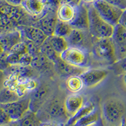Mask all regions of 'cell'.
<instances>
[{
  "label": "cell",
  "instance_id": "ba28073f",
  "mask_svg": "<svg viewBox=\"0 0 126 126\" xmlns=\"http://www.w3.org/2000/svg\"><path fill=\"white\" fill-rule=\"evenodd\" d=\"M56 11V10L48 8L46 13L32 25L41 29L47 37L54 35L56 25L58 22Z\"/></svg>",
  "mask_w": 126,
  "mask_h": 126
},
{
  "label": "cell",
  "instance_id": "d4e9b609",
  "mask_svg": "<svg viewBox=\"0 0 126 126\" xmlns=\"http://www.w3.org/2000/svg\"><path fill=\"white\" fill-rule=\"evenodd\" d=\"M112 39L115 46L126 45V28L120 23L115 26Z\"/></svg>",
  "mask_w": 126,
  "mask_h": 126
},
{
  "label": "cell",
  "instance_id": "e575fe53",
  "mask_svg": "<svg viewBox=\"0 0 126 126\" xmlns=\"http://www.w3.org/2000/svg\"><path fill=\"white\" fill-rule=\"evenodd\" d=\"M64 124L60 122H55V121H44L42 122L40 126H64Z\"/></svg>",
  "mask_w": 126,
  "mask_h": 126
},
{
  "label": "cell",
  "instance_id": "4316f807",
  "mask_svg": "<svg viewBox=\"0 0 126 126\" xmlns=\"http://www.w3.org/2000/svg\"><path fill=\"white\" fill-rule=\"evenodd\" d=\"M40 52L44 54L50 61L52 62L53 64L60 57V56L54 50L53 48L50 46L48 40V38L40 46Z\"/></svg>",
  "mask_w": 126,
  "mask_h": 126
},
{
  "label": "cell",
  "instance_id": "7a4b0ae2",
  "mask_svg": "<svg viewBox=\"0 0 126 126\" xmlns=\"http://www.w3.org/2000/svg\"><path fill=\"white\" fill-rule=\"evenodd\" d=\"M90 29L91 34L96 39L112 38L115 26L112 25L100 15L93 4H89Z\"/></svg>",
  "mask_w": 126,
  "mask_h": 126
},
{
  "label": "cell",
  "instance_id": "5bb4252c",
  "mask_svg": "<svg viewBox=\"0 0 126 126\" xmlns=\"http://www.w3.org/2000/svg\"><path fill=\"white\" fill-rule=\"evenodd\" d=\"M22 6L29 15L39 18L48 9L46 0H24Z\"/></svg>",
  "mask_w": 126,
  "mask_h": 126
},
{
  "label": "cell",
  "instance_id": "4dcf8cb0",
  "mask_svg": "<svg viewBox=\"0 0 126 126\" xmlns=\"http://www.w3.org/2000/svg\"><path fill=\"white\" fill-rule=\"evenodd\" d=\"M10 52H14V53L18 54L20 55L25 54L27 53H29V50H28V47L27 44H26L25 42H20L17 44H16L14 47L11 49Z\"/></svg>",
  "mask_w": 126,
  "mask_h": 126
},
{
  "label": "cell",
  "instance_id": "8992f818",
  "mask_svg": "<svg viewBox=\"0 0 126 126\" xmlns=\"http://www.w3.org/2000/svg\"><path fill=\"white\" fill-rule=\"evenodd\" d=\"M30 97H26L10 103H1V108L9 115L13 122H16L30 110Z\"/></svg>",
  "mask_w": 126,
  "mask_h": 126
},
{
  "label": "cell",
  "instance_id": "f546056e",
  "mask_svg": "<svg viewBox=\"0 0 126 126\" xmlns=\"http://www.w3.org/2000/svg\"><path fill=\"white\" fill-rule=\"evenodd\" d=\"M16 25H17L7 16L1 13V29L2 31L4 32L3 33L15 30H13V28L16 27Z\"/></svg>",
  "mask_w": 126,
  "mask_h": 126
},
{
  "label": "cell",
  "instance_id": "30bf717a",
  "mask_svg": "<svg viewBox=\"0 0 126 126\" xmlns=\"http://www.w3.org/2000/svg\"><path fill=\"white\" fill-rule=\"evenodd\" d=\"M1 13L5 15L10 18L16 25H20L27 19L29 15L22 6H15L8 4L4 1H1Z\"/></svg>",
  "mask_w": 126,
  "mask_h": 126
},
{
  "label": "cell",
  "instance_id": "d590c367",
  "mask_svg": "<svg viewBox=\"0 0 126 126\" xmlns=\"http://www.w3.org/2000/svg\"><path fill=\"white\" fill-rule=\"evenodd\" d=\"M82 2H83V0H61V3L69 4L75 6H78Z\"/></svg>",
  "mask_w": 126,
  "mask_h": 126
},
{
  "label": "cell",
  "instance_id": "60d3db41",
  "mask_svg": "<svg viewBox=\"0 0 126 126\" xmlns=\"http://www.w3.org/2000/svg\"><path fill=\"white\" fill-rule=\"evenodd\" d=\"M126 126V118H124L123 120H122V122L120 123V126Z\"/></svg>",
  "mask_w": 126,
  "mask_h": 126
},
{
  "label": "cell",
  "instance_id": "d6986e66",
  "mask_svg": "<svg viewBox=\"0 0 126 126\" xmlns=\"http://www.w3.org/2000/svg\"><path fill=\"white\" fill-rule=\"evenodd\" d=\"M101 115L96 109L92 113L77 120L71 126H101Z\"/></svg>",
  "mask_w": 126,
  "mask_h": 126
},
{
  "label": "cell",
  "instance_id": "8d00e7d4",
  "mask_svg": "<svg viewBox=\"0 0 126 126\" xmlns=\"http://www.w3.org/2000/svg\"><path fill=\"white\" fill-rule=\"evenodd\" d=\"M8 4L12 5V6H22L24 0H3Z\"/></svg>",
  "mask_w": 126,
  "mask_h": 126
},
{
  "label": "cell",
  "instance_id": "1f68e13d",
  "mask_svg": "<svg viewBox=\"0 0 126 126\" xmlns=\"http://www.w3.org/2000/svg\"><path fill=\"white\" fill-rule=\"evenodd\" d=\"M13 122L9 115L1 108L0 109V124L1 126Z\"/></svg>",
  "mask_w": 126,
  "mask_h": 126
},
{
  "label": "cell",
  "instance_id": "d6a6232c",
  "mask_svg": "<svg viewBox=\"0 0 126 126\" xmlns=\"http://www.w3.org/2000/svg\"><path fill=\"white\" fill-rule=\"evenodd\" d=\"M114 6L119 8L122 10H126V0H106Z\"/></svg>",
  "mask_w": 126,
  "mask_h": 126
},
{
  "label": "cell",
  "instance_id": "83f0119b",
  "mask_svg": "<svg viewBox=\"0 0 126 126\" xmlns=\"http://www.w3.org/2000/svg\"><path fill=\"white\" fill-rule=\"evenodd\" d=\"M73 29L74 28L71 25L70 23L61 22L58 20L54 35L67 38L71 33Z\"/></svg>",
  "mask_w": 126,
  "mask_h": 126
},
{
  "label": "cell",
  "instance_id": "ee69618b",
  "mask_svg": "<svg viewBox=\"0 0 126 126\" xmlns=\"http://www.w3.org/2000/svg\"></svg>",
  "mask_w": 126,
  "mask_h": 126
},
{
  "label": "cell",
  "instance_id": "9a60e30c",
  "mask_svg": "<svg viewBox=\"0 0 126 126\" xmlns=\"http://www.w3.org/2000/svg\"><path fill=\"white\" fill-rule=\"evenodd\" d=\"M57 72L61 76L69 77L71 76H81L85 71L86 67H77L66 63L59 57L54 63Z\"/></svg>",
  "mask_w": 126,
  "mask_h": 126
},
{
  "label": "cell",
  "instance_id": "ffe728a7",
  "mask_svg": "<svg viewBox=\"0 0 126 126\" xmlns=\"http://www.w3.org/2000/svg\"><path fill=\"white\" fill-rule=\"evenodd\" d=\"M86 31V30L73 29L70 35L66 38L69 46L82 48L81 46L86 40V35L85 33Z\"/></svg>",
  "mask_w": 126,
  "mask_h": 126
},
{
  "label": "cell",
  "instance_id": "2e32d148",
  "mask_svg": "<svg viewBox=\"0 0 126 126\" xmlns=\"http://www.w3.org/2000/svg\"><path fill=\"white\" fill-rule=\"evenodd\" d=\"M22 34L20 30H15L6 33H1V52H9L11 49L22 42Z\"/></svg>",
  "mask_w": 126,
  "mask_h": 126
},
{
  "label": "cell",
  "instance_id": "9c48e42d",
  "mask_svg": "<svg viewBox=\"0 0 126 126\" xmlns=\"http://www.w3.org/2000/svg\"><path fill=\"white\" fill-rule=\"evenodd\" d=\"M88 4L82 2L76 6V14L75 19L70 23L74 29L82 30H89L90 16H89Z\"/></svg>",
  "mask_w": 126,
  "mask_h": 126
},
{
  "label": "cell",
  "instance_id": "5b68a950",
  "mask_svg": "<svg viewBox=\"0 0 126 126\" xmlns=\"http://www.w3.org/2000/svg\"><path fill=\"white\" fill-rule=\"evenodd\" d=\"M93 5L100 15L113 26L119 24L124 12V10L114 6L106 0H96Z\"/></svg>",
  "mask_w": 126,
  "mask_h": 126
},
{
  "label": "cell",
  "instance_id": "4fadbf2b",
  "mask_svg": "<svg viewBox=\"0 0 126 126\" xmlns=\"http://www.w3.org/2000/svg\"><path fill=\"white\" fill-rule=\"evenodd\" d=\"M20 28L22 36H24L27 40L32 42L37 46H41L48 38L41 29L33 25L21 26Z\"/></svg>",
  "mask_w": 126,
  "mask_h": 126
},
{
  "label": "cell",
  "instance_id": "277c9868",
  "mask_svg": "<svg viewBox=\"0 0 126 126\" xmlns=\"http://www.w3.org/2000/svg\"><path fill=\"white\" fill-rule=\"evenodd\" d=\"M93 49L94 54L98 59L109 64L118 61L115 46L112 38L96 39Z\"/></svg>",
  "mask_w": 126,
  "mask_h": 126
},
{
  "label": "cell",
  "instance_id": "cb8c5ba5",
  "mask_svg": "<svg viewBox=\"0 0 126 126\" xmlns=\"http://www.w3.org/2000/svg\"><path fill=\"white\" fill-rule=\"evenodd\" d=\"M66 86L70 92L76 93L80 92L85 86L83 79L81 76H71L66 80Z\"/></svg>",
  "mask_w": 126,
  "mask_h": 126
},
{
  "label": "cell",
  "instance_id": "7bdbcfd3",
  "mask_svg": "<svg viewBox=\"0 0 126 126\" xmlns=\"http://www.w3.org/2000/svg\"><path fill=\"white\" fill-rule=\"evenodd\" d=\"M66 126V124H65V126Z\"/></svg>",
  "mask_w": 126,
  "mask_h": 126
},
{
  "label": "cell",
  "instance_id": "e0dca14e",
  "mask_svg": "<svg viewBox=\"0 0 126 126\" xmlns=\"http://www.w3.org/2000/svg\"><path fill=\"white\" fill-rule=\"evenodd\" d=\"M84 104V99L79 94H73L67 96L64 100V107L69 119L74 116L83 107Z\"/></svg>",
  "mask_w": 126,
  "mask_h": 126
},
{
  "label": "cell",
  "instance_id": "f35d334b",
  "mask_svg": "<svg viewBox=\"0 0 126 126\" xmlns=\"http://www.w3.org/2000/svg\"><path fill=\"white\" fill-rule=\"evenodd\" d=\"M1 126H18L17 122H12L10 123L2 125Z\"/></svg>",
  "mask_w": 126,
  "mask_h": 126
},
{
  "label": "cell",
  "instance_id": "603a6c76",
  "mask_svg": "<svg viewBox=\"0 0 126 126\" xmlns=\"http://www.w3.org/2000/svg\"><path fill=\"white\" fill-rule=\"evenodd\" d=\"M16 122L18 126H40L42 121L37 113L30 110Z\"/></svg>",
  "mask_w": 126,
  "mask_h": 126
},
{
  "label": "cell",
  "instance_id": "74e56055",
  "mask_svg": "<svg viewBox=\"0 0 126 126\" xmlns=\"http://www.w3.org/2000/svg\"><path fill=\"white\" fill-rule=\"evenodd\" d=\"M119 23L122 25L124 27H125L126 28V10H125L124 12L122 17H121V18L120 20Z\"/></svg>",
  "mask_w": 126,
  "mask_h": 126
},
{
  "label": "cell",
  "instance_id": "7402d4cb",
  "mask_svg": "<svg viewBox=\"0 0 126 126\" xmlns=\"http://www.w3.org/2000/svg\"><path fill=\"white\" fill-rule=\"evenodd\" d=\"M95 110H96V107H95L94 103L91 102H86V103L84 104L83 107L79 110L78 112L74 116L69 118V120H67V123L66 124V125L68 126H73L77 120L84 117L87 115L89 113H92V112H93Z\"/></svg>",
  "mask_w": 126,
  "mask_h": 126
},
{
  "label": "cell",
  "instance_id": "ab89813d",
  "mask_svg": "<svg viewBox=\"0 0 126 126\" xmlns=\"http://www.w3.org/2000/svg\"><path fill=\"white\" fill-rule=\"evenodd\" d=\"M96 0H83V2L86 3V4H93Z\"/></svg>",
  "mask_w": 126,
  "mask_h": 126
},
{
  "label": "cell",
  "instance_id": "6da1fadb",
  "mask_svg": "<svg viewBox=\"0 0 126 126\" xmlns=\"http://www.w3.org/2000/svg\"><path fill=\"white\" fill-rule=\"evenodd\" d=\"M37 114L42 122L55 121L66 124L69 120L65 110L64 101L59 98H54L44 105Z\"/></svg>",
  "mask_w": 126,
  "mask_h": 126
},
{
  "label": "cell",
  "instance_id": "f1b7e54d",
  "mask_svg": "<svg viewBox=\"0 0 126 126\" xmlns=\"http://www.w3.org/2000/svg\"><path fill=\"white\" fill-rule=\"evenodd\" d=\"M20 96L16 94L15 92H13L12 90L10 88H4V90L1 91V103L4 104V103H10L15 101H16L19 100Z\"/></svg>",
  "mask_w": 126,
  "mask_h": 126
},
{
  "label": "cell",
  "instance_id": "3957f363",
  "mask_svg": "<svg viewBox=\"0 0 126 126\" xmlns=\"http://www.w3.org/2000/svg\"><path fill=\"white\" fill-rule=\"evenodd\" d=\"M126 112L124 103L118 99H109L103 103L102 107V115L107 126H120Z\"/></svg>",
  "mask_w": 126,
  "mask_h": 126
},
{
  "label": "cell",
  "instance_id": "8fae6325",
  "mask_svg": "<svg viewBox=\"0 0 126 126\" xmlns=\"http://www.w3.org/2000/svg\"><path fill=\"white\" fill-rule=\"evenodd\" d=\"M109 72L101 69H87L81 75L83 79L85 86L93 88L102 83L107 77Z\"/></svg>",
  "mask_w": 126,
  "mask_h": 126
},
{
  "label": "cell",
  "instance_id": "7c38bea8",
  "mask_svg": "<svg viewBox=\"0 0 126 126\" xmlns=\"http://www.w3.org/2000/svg\"><path fill=\"white\" fill-rule=\"evenodd\" d=\"M49 90L47 86H42L36 88L30 96V110L37 113L38 111L46 103V100L49 97Z\"/></svg>",
  "mask_w": 126,
  "mask_h": 126
},
{
  "label": "cell",
  "instance_id": "52a82bcc",
  "mask_svg": "<svg viewBox=\"0 0 126 126\" xmlns=\"http://www.w3.org/2000/svg\"><path fill=\"white\" fill-rule=\"evenodd\" d=\"M60 57L66 63L77 67H85L87 64V53L81 47L69 46Z\"/></svg>",
  "mask_w": 126,
  "mask_h": 126
},
{
  "label": "cell",
  "instance_id": "836d02e7",
  "mask_svg": "<svg viewBox=\"0 0 126 126\" xmlns=\"http://www.w3.org/2000/svg\"><path fill=\"white\" fill-rule=\"evenodd\" d=\"M48 8L56 10L61 4V0H46Z\"/></svg>",
  "mask_w": 126,
  "mask_h": 126
},
{
  "label": "cell",
  "instance_id": "ac0fdd59",
  "mask_svg": "<svg viewBox=\"0 0 126 126\" xmlns=\"http://www.w3.org/2000/svg\"><path fill=\"white\" fill-rule=\"evenodd\" d=\"M56 14L59 21L70 23L76 16V6L66 3H61L57 9Z\"/></svg>",
  "mask_w": 126,
  "mask_h": 126
},
{
  "label": "cell",
  "instance_id": "484cf974",
  "mask_svg": "<svg viewBox=\"0 0 126 126\" xmlns=\"http://www.w3.org/2000/svg\"><path fill=\"white\" fill-rule=\"evenodd\" d=\"M49 61H50L44 54L40 52L33 56V59L32 62V66L39 69H46L49 67Z\"/></svg>",
  "mask_w": 126,
  "mask_h": 126
},
{
  "label": "cell",
  "instance_id": "44dd1931",
  "mask_svg": "<svg viewBox=\"0 0 126 126\" xmlns=\"http://www.w3.org/2000/svg\"><path fill=\"white\" fill-rule=\"evenodd\" d=\"M48 40L54 50L59 56H61V54L69 47L66 38L60 36H57L55 35L50 36L48 37Z\"/></svg>",
  "mask_w": 126,
  "mask_h": 126
},
{
  "label": "cell",
  "instance_id": "b9f144b4",
  "mask_svg": "<svg viewBox=\"0 0 126 126\" xmlns=\"http://www.w3.org/2000/svg\"><path fill=\"white\" fill-rule=\"evenodd\" d=\"M126 59V62H125V64H124V69L126 70V59Z\"/></svg>",
  "mask_w": 126,
  "mask_h": 126
}]
</instances>
